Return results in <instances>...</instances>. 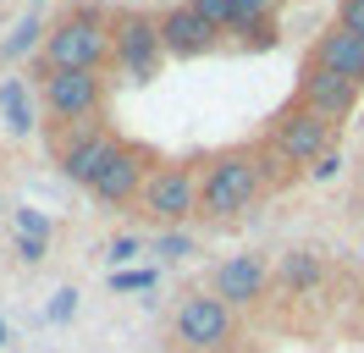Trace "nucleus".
<instances>
[{"mask_svg":"<svg viewBox=\"0 0 364 353\" xmlns=\"http://www.w3.org/2000/svg\"><path fill=\"white\" fill-rule=\"evenodd\" d=\"M111 6H72L45 28V44L33 56V78L39 72H105L111 66Z\"/></svg>","mask_w":364,"mask_h":353,"instance_id":"1","label":"nucleus"},{"mask_svg":"<svg viewBox=\"0 0 364 353\" xmlns=\"http://www.w3.org/2000/svg\"><path fill=\"white\" fill-rule=\"evenodd\" d=\"M259 194H265V176H259L254 144L227 149V154H215L205 166V176H199V216L205 221H232V216H243Z\"/></svg>","mask_w":364,"mask_h":353,"instance_id":"2","label":"nucleus"},{"mask_svg":"<svg viewBox=\"0 0 364 353\" xmlns=\"http://www.w3.org/2000/svg\"><path fill=\"white\" fill-rule=\"evenodd\" d=\"M111 66L127 78V83H155L160 66H166V50H160V22L155 11H116L111 17Z\"/></svg>","mask_w":364,"mask_h":353,"instance_id":"3","label":"nucleus"},{"mask_svg":"<svg viewBox=\"0 0 364 353\" xmlns=\"http://www.w3.org/2000/svg\"><path fill=\"white\" fill-rule=\"evenodd\" d=\"M33 94L50 122H100L111 83H105V72H39Z\"/></svg>","mask_w":364,"mask_h":353,"instance_id":"4","label":"nucleus"},{"mask_svg":"<svg viewBox=\"0 0 364 353\" xmlns=\"http://www.w3.org/2000/svg\"><path fill=\"white\" fill-rule=\"evenodd\" d=\"M111 149H116V132L105 122H50V154H55L61 176L77 182V188H89L100 176Z\"/></svg>","mask_w":364,"mask_h":353,"instance_id":"5","label":"nucleus"},{"mask_svg":"<svg viewBox=\"0 0 364 353\" xmlns=\"http://www.w3.org/2000/svg\"><path fill=\"white\" fill-rule=\"evenodd\" d=\"M265 144H271L287 166H293L298 176L315 166L320 154H331L337 149V122H326V116H315V110H298L287 105L282 116L271 122V132H265Z\"/></svg>","mask_w":364,"mask_h":353,"instance_id":"6","label":"nucleus"},{"mask_svg":"<svg viewBox=\"0 0 364 353\" xmlns=\"http://www.w3.org/2000/svg\"><path fill=\"white\" fill-rule=\"evenodd\" d=\"M138 199L160 226H182L188 216H199V172L188 160H160V166H149Z\"/></svg>","mask_w":364,"mask_h":353,"instance_id":"7","label":"nucleus"},{"mask_svg":"<svg viewBox=\"0 0 364 353\" xmlns=\"http://www.w3.org/2000/svg\"><path fill=\"white\" fill-rule=\"evenodd\" d=\"M171 331H177L182 348L215 353V348L232 342V309L221 304V298H210V293H188L177 304V315H171Z\"/></svg>","mask_w":364,"mask_h":353,"instance_id":"8","label":"nucleus"},{"mask_svg":"<svg viewBox=\"0 0 364 353\" xmlns=\"http://www.w3.org/2000/svg\"><path fill=\"white\" fill-rule=\"evenodd\" d=\"M155 22H160V50H166V61H171V56H177V61H199L210 50H221V33L199 17L188 0H182V6H166Z\"/></svg>","mask_w":364,"mask_h":353,"instance_id":"9","label":"nucleus"},{"mask_svg":"<svg viewBox=\"0 0 364 353\" xmlns=\"http://www.w3.org/2000/svg\"><path fill=\"white\" fill-rule=\"evenodd\" d=\"M271 287V265L259 254H232L210 270V298H221L227 309H243V304H259Z\"/></svg>","mask_w":364,"mask_h":353,"instance_id":"10","label":"nucleus"},{"mask_svg":"<svg viewBox=\"0 0 364 353\" xmlns=\"http://www.w3.org/2000/svg\"><path fill=\"white\" fill-rule=\"evenodd\" d=\"M293 105L298 110H315V116H326V122H342L348 110L359 105V83H348V78H337V72H320V66L304 61Z\"/></svg>","mask_w":364,"mask_h":353,"instance_id":"11","label":"nucleus"},{"mask_svg":"<svg viewBox=\"0 0 364 353\" xmlns=\"http://www.w3.org/2000/svg\"><path fill=\"white\" fill-rule=\"evenodd\" d=\"M144 166H155L149 154L138 149V144H122L116 138V149H111V160L100 166V176L89 182V194L100 199V204H127V199H138V188H144Z\"/></svg>","mask_w":364,"mask_h":353,"instance_id":"12","label":"nucleus"},{"mask_svg":"<svg viewBox=\"0 0 364 353\" xmlns=\"http://www.w3.org/2000/svg\"><path fill=\"white\" fill-rule=\"evenodd\" d=\"M309 66H320V72H337V78H348V83H364V39H353L348 28H326L315 44H309V56H304Z\"/></svg>","mask_w":364,"mask_h":353,"instance_id":"13","label":"nucleus"},{"mask_svg":"<svg viewBox=\"0 0 364 353\" xmlns=\"http://www.w3.org/2000/svg\"><path fill=\"white\" fill-rule=\"evenodd\" d=\"M320 276H326V260H320L315 248H287L271 270V282L287 287V293H309V287H320Z\"/></svg>","mask_w":364,"mask_h":353,"instance_id":"14","label":"nucleus"},{"mask_svg":"<svg viewBox=\"0 0 364 353\" xmlns=\"http://www.w3.org/2000/svg\"><path fill=\"white\" fill-rule=\"evenodd\" d=\"M232 6H237V17H243L237 33H249L254 50L276 44V11H282V0H232Z\"/></svg>","mask_w":364,"mask_h":353,"instance_id":"15","label":"nucleus"},{"mask_svg":"<svg viewBox=\"0 0 364 353\" xmlns=\"http://www.w3.org/2000/svg\"><path fill=\"white\" fill-rule=\"evenodd\" d=\"M45 28H50V17L33 6V11H28V17L17 22L11 33H6V44H0V61H23L28 50H39V44H45Z\"/></svg>","mask_w":364,"mask_h":353,"instance_id":"16","label":"nucleus"},{"mask_svg":"<svg viewBox=\"0 0 364 353\" xmlns=\"http://www.w3.org/2000/svg\"><path fill=\"white\" fill-rule=\"evenodd\" d=\"M0 110H6V127L17 132V138L33 132V100H28L23 78H6V83H0Z\"/></svg>","mask_w":364,"mask_h":353,"instance_id":"17","label":"nucleus"},{"mask_svg":"<svg viewBox=\"0 0 364 353\" xmlns=\"http://www.w3.org/2000/svg\"><path fill=\"white\" fill-rule=\"evenodd\" d=\"M188 6H193V11H199V17H205L215 33H221V39L243 28V17H237V6H232V0H188Z\"/></svg>","mask_w":364,"mask_h":353,"instance_id":"18","label":"nucleus"},{"mask_svg":"<svg viewBox=\"0 0 364 353\" xmlns=\"http://www.w3.org/2000/svg\"><path fill=\"white\" fill-rule=\"evenodd\" d=\"M11 221H17V232H23V238H55V221L45 216V210H33V204H17V210H11Z\"/></svg>","mask_w":364,"mask_h":353,"instance_id":"19","label":"nucleus"},{"mask_svg":"<svg viewBox=\"0 0 364 353\" xmlns=\"http://www.w3.org/2000/svg\"><path fill=\"white\" fill-rule=\"evenodd\" d=\"M155 282H160L155 265H138V270H116V276H111V293H149Z\"/></svg>","mask_w":364,"mask_h":353,"instance_id":"20","label":"nucleus"},{"mask_svg":"<svg viewBox=\"0 0 364 353\" xmlns=\"http://www.w3.org/2000/svg\"><path fill=\"white\" fill-rule=\"evenodd\" d=\"M11 254H17L23 265H45L50 243H45V238H23V232H17V238H11Z\"/></svg>","mask_w":364,"mask_h":353,"instance_id":"21","label":"nucleus"},{"mask_svg":"<svg viewBox=\"0 0 364 353\" xmlns=\"http://www.w3.org/2000/svg\"><path fill=\"white\" fill-rule=\"evenodd\" d=\"M337 28H348L353 39H364V0H337Z\"/></svg>","mask_w":364,"mask_h":353,"instance_id":"22","label":"nucleus"},{"mask_svg":"<svg viewBox=\"0 0 364 353\" xmlns=\"http://www.w3.org/2000/svg\"><path fill=\"white\" fill-rule=\"evenodd\" d=\"M138 254H144V238H116L111 248H105V265H116V270H122V265H133Z\"/></svg>","mask_w":364,"mask_h":353,"instance_id":"23","label":"nucleus"},{"mask_svg":"<svg viewBox=\"0 0 364 353\" xmlns=\"http://www.w3.org/2000/svg\"><path fill=\"white\" fill-rule=\"evenodd\" d=\"M155 254L160 260H182V254H193V238L188 232H166V238H155Z\"/></svg>","mask_w":364,"mask_h":353,"instance_id":"24","label":"nucleus"},{"mask_svg":"<svg viewBox=\"0 0 364 353\" xmlns=\"http://www.w3.org/2000/svg\"><path fill=\"white\" fill-rule=\"evenodd\" d=\"M72 315H77V293H72V287H61V293L50 298V320H72Z\"/></svg>","mask_w":364,"mask_h":353,"instance_id":"25","label":"nucleus"},{"mask_svg":"<svg viewBox=\"0 0 364 353\" xmlns=\"http://www.w3.org/2000/svg\"><path fill=\"white\" fill-rule=\"evenodd\" d=\"M337 172H342V154H337V149H331V154H320L315 166H309V176H320V182H326V176H337Z\"/></svg>","mask_w":364,"mask_h":353,"instance_id":"26","label":"nucleus"},{"mask_svg":"<svg viewBox=\"0 0 364 353\" xmlns=\"http://www.w3.org/2000/svg\"><path fill=\"white\" fill-rule=\"evenodd\" d=\"M0 348H6V320H0Z\"/></svg>","mask_w":364,"mask_h":353,"instance_id":"27","label":"nucleus"},{"mask_svg":"<svg viewBox=\"0 0 364 353\" xmlns=\"http://www.w3.org/2000/svg\"><path fill=\"white\" fill-rule=\"evenodd\" d=\"M0 210H6V204H0Z\"/></svg>","mask_w":364,"mask_h":353,"instance_id":"28","label":"nucleus"}]
</instances>
